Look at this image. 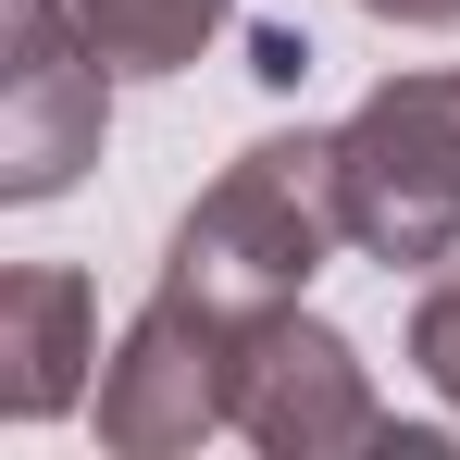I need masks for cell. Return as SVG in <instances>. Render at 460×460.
Returning <instances> with one entry per match:
<instances>
[{
    "label": "cell",
    "instance_id": "1",
    "mask_svg": "<svg viewBox=\"0 0 460 460\" xmlns=\"http://www.w3.org/2000/svg\"><path fill=\"white\" fill-rule=\"evenodd\" d=\"M349 225L374 249H436L460 236V75H411L336 137Z\"/></svg>",
    "mask_w": 460,
    "mask_h": 460
},
{
    "label": "cell",
    "instance_id": "2",
    "mask_svg": "<svg viewBox=\"0 0 460 460\" xmlns=\"http://www.w3.org/2000/svg\"><path fill=\"white\" fill-rule=\"evenodd\" d=\"M436 311H460V287H436ZM423 361H436V374L460 385V349H423Z\"/></svg>",
    "mask_w": 460,
    "mask_h": 460
},
{
    "label": "cell",
    "instance_id": "3",
    "mask_svg": "<svg viewBox=\"0 0 460 460\" xmlns=\"http://www.w3.org/2000/svg\"><path fill=\"white\" fill-rule=\"evenodd\" d=\"M374 13H411V25H436V13H460V0H374Z\"/></svg>",
    "mask_w": 460,
    "mask_h": 460
}]
</instances>
